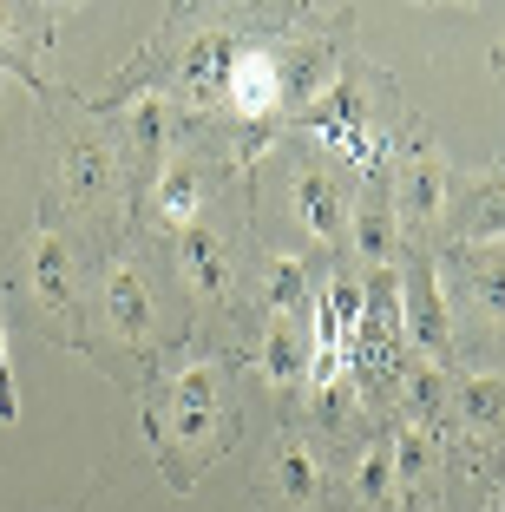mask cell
<instances>
[{"instance_id": "6da1fadb", "label": "cell", "mask_w": 505, "mask_h": 512, "mask_svg": "<svg viewBox=\"0 0 505 512\" xmlns=\"http://www.w3.org/2000/svg\"><path fill=\"white\" fill-rule=\"evenodd\" d=\"M151 447H158L164 473H171L178 447H191V480H197L204 460L223 453V375L210 362H191L171 381V394H164L158 414H151Z\"/></svg>"}, {"instance_id": "7a4b0ae2", "label": "cell", "mask_w": 505, "mask_h": 512, "mask_svg": "<svg viewBox=\"0 0 505 512\" xmlns=\"http://www.w3.org/2000/svg\"><path fill=\"white\" fill-rule=\"evenodd\" d=\"M401 322L427 355H446V335H453V316H446V296H440V263L433 256H414L401 276Z\"/></svg>"}, {"instance_id": "3957f363", "label": "cell", "mask_w": 505, "mask_h": 512, "mask_svg": "<svg viewBox=\"0 0 505 512\" xmlns=\"http://www.w3.org/2000/svg\"><path fill=\"white\" fill-rule=\"evenodd\" d=\"M223 99H230L237 119H269V112L283 106V66H276V53H263V46L237 53L230 73H223Z\"/></svg>"}, {"instance_id": "277c9868", "label": "cell", "mask_w": 505, "mask_h": 512, "mask_svg": "<svg viewBox=\"0 0 505 512\" xmlns=\"http://www.w3.org/2000/svg\"><path fill=\"white\" fill-rule=\"evenodd\" d=\"M401 211H394V171L374 165L368 184H361V204H355V250L368 256L374 270H387V256H394V237H401Z\"/></svg>"}, {"instance_id": "5b68a950", "label": "cell", "mask_w": 505, "mask_h": 512, "mask_svg": "<svg viewBox=\"0 0 505 512\" xmlns=\"http://www.w3.org/2000/svg\"><path fill=\"white\" fill-rule=\"evenodd\" d=\"M446 270L460 276V296L505 316V243H460L446 256Z\"/></svg>"}, {"instance_id": "8992f818", "label": "cell", "mask_w": 505, "mask_h": 512, "mask_svg": "<svg viewBox=\"0 0 505 512\" xmlns=\"http://www.w3.org/2000/svg\"><path fill=\"white\" fill-rule=\"evenodd\" d=\"M105 322H112L125 342H145V335L158 329L145 283H138V270H125V263H112V270H105Z\"/></svg>"}, {"instance_id": "52a82bcc", "label": "cell", "mask_w": 505, "mask_h": 512, "mask_svg": "<svg viewBox=\"0 0 505 512\" xmlns=\"http://www.w3.org/2000/svg\"><path fill=\"white\" fill-rule=\"evenodd\" d=\"M394 211H407L414 224H433L446 211V165L440 158H414V165L394 178Z\"/></svg>"}, {"instance_id": "ba28073f", "label": "cell", "mask_w": 505, "mask_h": 512, "mask_svg": "<svg viewBox=\"0 0 505 512\" xmlns=\"http://www.w3.org/2000/svg\"><path fill=\"white\" fill-rule=\"evenodd\" d=\"M296 217H302V230H309V237H322V243L342 237L348 204H342V191H335V178H322V171L296 178Z\"/></svg>"}, {"instance_id": "9c48e42d", "label": "cell", "mask_w": 505, "mask_h": 512, "mask_svg": "<svg viewBox=\"0 0 505 512\" xmlns=\"http://www.w3.org/2000/svg\"><path fill=\"white\" fill-rule=\"evenodd\" d=\"M178 256H184V276H191V289H204V296H223V289H230V250H223V243L210 237L204 224L178 230Z\"/></svg>"}, {"instance_id": "30bf717a", "label": "cell", "mask_w": 505, "mask_h": 512, "mask_svg": "<svg viewBox=\"0 0 505 512\" xmlns=\"http://www.w3.org/2000/svg\"><path fill=\"white\" fill-rule=\"evenodd\" d=\"M66 197L73 204H92V197H105V178H112V151L99 145V138H79L73 151H66Z\"/></svg>"}, {"instance_id": "8fae6325", "label": "cell", "mask_w": 505, "mask_h": 512, "mask_svg": "<svg viewBox=\"0 0 505 512\" xmlns=\"http://www.w3.org/2000/svg\"><path fill=\"white\" fill-rule=\"evenodd\" d=\"M33 289L53 309H73V263H66V243L53 230H40V243H33Z\"/></svg>"}, {"instance_id": "7c38bea8", "label": "cell", "mask_w": 505, "mask_h": 512, "mask_svg": "<svg viewBox=\"0 0 505 512\" xmlns=\"http://www.w3.org/2000/svg\"><path fill=\"white\" fill-rule=\"evenodd\" d=\"M263 375L276 388H296V375H309V342H302L296 322H269L263 335Z\"/></svg>"}, {"instance_id": "4fadbf2b", "label": "cell", "mask_w": 505, "mask_h": 512, "mask_svg": "<svg viewBox=\"0 0 505 512\" xmlns=\"http://www.w3.org/2000/svg\"><path fill=\"white\" fill-rule=\"evenodd\" d=\"M151 204H158V224L164 230H191L197 224V204H204V184H197V171L171 165L158 178V197H151Z\"/></svg>"}, {"instance_id": "5bb4252c", "label": "cell", "mask_w": 505, "mask_h": 512, "mask_svg": "<svg viewBox=\"0 0 505 512\" xmlns=\"http://www.w3.org/2000/svg\"><path fill=\"white\" fill-rule=\"evenodd\" d=\"M466 427H499L505 421V375H473L460 394H453Z\"/></svg>"}, {"instance_id": "9a60e30c", "label": "cell", "mask_w": 505, "mask_h": 512, "mask_svg": "<svg viewBox=\"0 0 505 512\" xmlns=\"http://www.w3.org/2000/svg\"><path fill=\"white\" fill-rule=\"evenodd\" d=\"M315 486H322L315 460L302 453V440H289V447L276 453V493H283L289 506H315Z\"/></svg>"}, {"instance_id": "2e32d148", "label": "cell", "mask_w": 505, "mask_h": 512, "mask_svg": "<svg viewBox=\"0 0 505 512\" xmlns=\"http://www.w3.org/2000/svg\"><path fill=\"white\" fill-rule=\"evenodd\" d=\"M269 322H289L302 309V302H309V276H302V263L296 256H276V263H269Z\"/></svg>"}, {"instance_id": "e0dca14e", "label": "cell", "mask_w": 505, "mask_h": 512, "mask_svg": "<svg viewBox=\"0 0 505 512\" xmlns=\"http://www.w3.org/2000/svg\"><path fill=\"white\" fill-rule=\"evenodd\" d=\"M387 447H394V480H420V473L433 467V434L427 427H401Z\"/></svg>"}, {"instance_id": "ac0fdd59", "label": "cell", "mask_w": 505, "mask_h": 512, "mask_svg": "<svg viewBox=\"0 0 505 512\" xmlns=\"http://www.w3.org/2000/svg\"><path fill=\"white\" fill-rule=\"evenodd\" d=\"M230 60H237V53H230V40H223V33H204V40L184 53V73H191L197 86H210V79L230 73Z\"/></svg>"}, {"instance_id": "d6986e66", "label": "cell", "mask_w": 505, "mask_h": 512, "mask_svg": "<svg viewBox=\"0 0 505 512\" xmlns=\"http://www.w3.org/2000/svg\"><path fill=\"white\" fill-rule=\"evenodd\" d=\"M355 493L368 499V506H381V499L394 493V447H387V440H374V453L361 460V473H355Z\"/></svg>"}, {"instance_id": "ffe728a7", "label": "cell", "mask_w": 505, "mask_h": 512, "mask_svg": "<svg viewBox=\"0 0 505 512\" xmlns=\"http://www.w3.org/2000/svg\"><path fill=\"white\" fill-rule=\"evenodd\" d=\"M407 407H414V427H427L446 407V375L440 368H414V375H407Z\"/></svg>"}, {"instance_id": "44dd1931", "label": "cell", "mask_w": 505, "mask_h": 512, "mask_svg": "<svg viewBox=\"0 0 505 512\" xmlns=\"http://www.w3.org/2000/svg\"><path fill=\"white\" fill-rule=\"evenodd\" d=\"M132 145H138V158H158V145H164V106H158V92L132 106Z\"/></svg>"}, {"instance_id": "7402d4cb", "label": "cell", "mask_w": 505, "mask_h": 512, "mask_svg": "<svg viewBox=\"0 0 505 512\" xmlns=\"http://www.w3.org/2000/svg\"><path fill=\"white\" fill-rule=\"evenodd\" d=\"M342 362H348L342 342H315V348H309V381H315V394L342 381Z\"/></svg>"}, {"instance_id": "603a6c76", "label": "cell", "mask_w": 505, "mask_h": 512, "mask_svg": "<svg viewBox=\"0 0 505 512\" xmlns=\"http://www.w3.org/2000/svg\"><path fill=\"white\" fill-rule=\"evenodd\" d=\"M14 368H7V329H0V421H14Z\"/></svg>"}]
</instances>
